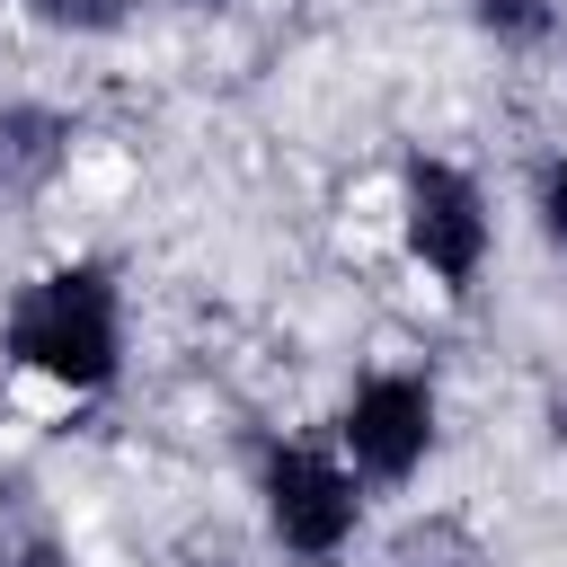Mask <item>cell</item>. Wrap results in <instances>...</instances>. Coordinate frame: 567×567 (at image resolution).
<instances>
[{
  "mask_svg": "<svg viewBox=\"0 0 567 567\" xmlns=\"http://www.w3.org/2000/svg\"><path fill=\"white\" fill-rule=\"evenodd\" d=\"M186 9H230V0H186Z\"/></svg>",
  "mask_w": 567,
  "mask_h": 567,
  "instance_id": "11",
  "label": "cell"
},
{
  "mask_svg": "<svg viewBox=\"0 0 567 567\" xmlns=\"http://www.w3.org/2000/svg\"><path fill=\"white\" fill-rule=\"evenodd\" d=\"M0 567H80L35 470H0Z\"/></svg>",
  "mask_w": 567,
  "mask_h": 567,
  "instance_id": "6",
  "label": "cell"
},
{
  "mask_svg": "<svg viewBox=\"0 0 567 567\" xmlns=\"http://www.w3.org/2000/svg\"><path fill=\"white\" fill-rule=\"evenodd\" d=\"M470 27L496 53H540L558 35V0H470Z\"/></svg>",
  "mask_w": 567,
  "mask_h": 567,
  "instance_id": "8",
  "label": "cell"
},
{
  "mask_svg": "<svg viewBox=\"0 0 567 567\" xmlns=\"http://www.w3.org/2000/svg\"><path fill=\"white\" fill-rule=\"evenodd\" d=\"M399 248L425 284L470 301L487 257H496V204H487L478 168H461L443 151H408L399 159Z\"/></svg>",
  "mask_w": 567,
  "mask_h": 567,
  "instance_id": "2",
  "label": "cell"
},
{
  "mask_svg": "<svg viewBox=\"0 0 567 567\" xmlns=\"http://www.w3.org/2000/svg\"><path fill=\"white\" fill-rule=\"evenodd\" d=\"M434 443H443V390H434V372H416V363H381V372H363L346 399H337V452L354 461V478L363 487H416L425 478V461H434Z\"/></svg>",
  "mask_w": 567,
  "mask_h": 567,
  "instance_id": "4",
  "label": "cell"
},
{
  "mask_svg": "<svg viewBox=\"0 0 567 567\" xmlns=\"http://www.w3.org/2000/svg\"><path fill=\"white\" fill-rule=\"evenodd\" d=\"M363 478L337 443H266L257 452V514H266V540L301 567H337L363 532Z\"/></svg>",
  "mask_w": 567,
  "mask_h": 567,
  "instance_id": "3",
  "label": "cell"
},
{
  "mask_svg": "<svg viewBox=\"0 0 567 567\" xmlns=\"http://www.w3.org/2000/svg\"><path fill=\"white\" fill-rule=\"evenodd\" d=\"M532 213H540V239H549V248H567V151L540 168V195H532Z\"/></svg>",
  "mask_w": 567,
  "mask_h": 567,
  "instance_id": "10",
  "label": "cell"
},
{
  "mask_svg": "<svg viewBox=\"0 0 567 567\" xmlns=\"http://www.w3.org/2000/svg\"><path fill=\"white\" fill-rule=\"evenodd\" d=\"M0 354L27 381H53L62 399H106L124 381V275L106 257H62L18 284L0 310Z\"/></svg>",
  "mask_w": 567,
  "mask_h": 567,
  "instance_id": "1",
  "label": "cell"
},
{
  "mask_svg": "<svg viewBox=\"0 0 567 567\" xmlns=\"http://www.w3.org/2000/svg\"><path fill=\"white\" fill-rule=\"evenodd\" d=\"M381 567H496V549H487L461 514H416V523L390 532Z\"/></svg>",
  "mask_w": 567,
  "mask_h": 567,
  "instance_id": "7",
  "label": "cell"
},
{
  "mask_svg": "<svg viewBox=\"0 0 567 567\" xmlns=\"http://www.w3.org/2000/svg\"><path fill=\"white\" fill-rule=\"evenodd\" d=\"M124 9H133V0H27V18L53 27V35H115Z\"/></svg>",
  "mask_w": 567,
  "mask_h": 567,
  "instance_id": "9",
  "label": "cell"
},
{
  "mask_svg": "<svg viewBox=\"0 0 567 567\" xmlns=\"http://www.w3.org/2000/svg\"><path fill=\"white\" fill-rule=\"evenodd\" d=\"M71 142H80V124H71L53 97H9V106H0V204L44 195V186L71 168Z\"/></svg>",
  "mask_w": 567,
  "mask_h": 567,
  "instance_id": "5",
  "label": "cell"
}]
</instances>
